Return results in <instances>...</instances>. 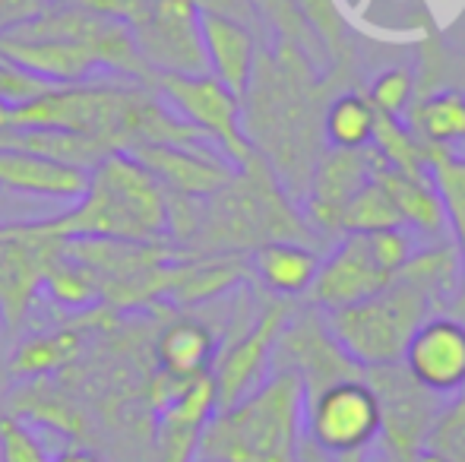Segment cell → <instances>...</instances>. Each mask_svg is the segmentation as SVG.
<instances>
[{
	"instance_id": "6da1fadb",
	"label": "cell",
	"mask_w": 465,
	"mask_h": 462,
	"mask_svg": "<svg viewBox=\"0 0 465 462\" xmlns=\"http://www.w3.org/2000/svg\"><path fill=\"white\" fill-rule=\"evenodd\" d=\"M342 89L349 86L323 74L294 44L276 38L260 44L253 76L241 95V123L253 152L272 168L298 206L320 155L326 152L323 108Z\"/></svg>"
},
{
	"instance_id": "7a4b0ae2",
	"label": "cell",
	"mask_w": 465,
	"mask_h": 462,
	"mask_svg": "<svg viewBox=\"0 0 465 462\" xmlns=\"http://www.w3.org/2000/svg\"><path fill=\"white\" fill-rule=\"evenodd\" d=\"M313 229L263 159L238 168L234 178L200 200V219L181 253L193 257H247L270 241L313 244Z\"/></svg>"
},
{
	"instance_id": "3957f363",
	"label": "cell",
	"mask_w": 465,
	"mask_h": 462,
	"mask_svg": "<svg viewBox=\"0 0 465 462\" xmlns=\"http://www.w3.org/2000/svg\"><path fill=\"white\" fill-rule=\"evenodd\" d=\"M57 238H111L168 244V191L127 152H111L89 172L76 203L42 219Z\"/></svg>"
},
{
	"instance_id": "277c9868",
	"label": "cell",
	"mask_w": 465,
	"mask_h": 462,
	"mask_svg": "<svg viewBox=\"0 0 465 462\" xmlns=\"http://www.w3.org/2000/svg\"><path fill=\"white\" fill-rule=\"evenodd\" d=\"M304 440V387L272 370L257 389L215 408L200 434L203 462H298Z\"/></svg>"
},
{
	"instance_id": "5b68a950",
	"label": "cell",
	"mask_w": 465,
	"mask_h": 462,
	"mask_svg": "<svg viewBox=\"0 0 465 462\" xmlns=\"http://www.w3.org/2000/svg\"><path fill=\"white\" fill-rule=\"evenodd\" d=\"M447 310L450 298L428 276L411 270V263H405L386 289L351 308L326 314V323L361 368H377V364L402 361V351L418 327L428 317Z\"/></svg>"
},
{
	"instance_id": "8992f818",
	"label": "cell",
	"mask_w": 465,
	"mask_h": 462,
	"mask_svg": "<svg viewBox=\"0 0 465 462\" xmlns=\"http://www.w3.org/2000/svg\"><path fill=\"white\" fill-rule=\"evenodd\" d=\"M415 247L418 241L409 229L342 234V241L320 260L307 301L323 314H332L377 295L399 276Z\"/></svg>"
},
{
	"instance_id": "52a82bcc",
	"label": "cell",
	"mask_w": 465,
	"mask_h": 462,
	"mask_svg": "<svg viewBox=\"0 0 465 462\" xmlns=\"http://www.w3.org/2000/svg\"><path fill=\"white\" fill-rule=\"evenodd\" d=\"M153 89L184 123L213 143L234 168H244L257 159L251 140L241 123V99L209 74H162L153 80Z\"/></svg>"
},
{
	"instance_id": "ba28073f",
	"label": "cell",
	"mask_w": 465,
	"mask_h": 462,
	"mask_svg": "<svg viewBox=\"0 0 465 462\" xmlns=\"http://www.w3.org/2000/svg\"><path fill=\"white\" fill-rule=\"evenodd\" d=\"M364 380L371 383L380 406V444L390 462H418L428 447V434L440 415V396L428 393L421 383L409 377L402 361L364 368Z\"/></svg>"
},
{
	"instance_id": "9c48e42d",
	"label": "cell",
	"mask_w": 465,
	"mask_h": 462,
	"mask_svg": "<svg viewBox=\"0 0 465 462\" xmlns=\"http://www.w3.org/2000/svg\"><path fill=\"white\" fill-rule=\"evenodd\" d=\"M380 437V406L364 377L304 399V440L330 457H364Z\"/></svg>"
},
{
	"instance_id": "30bf717a",
	"label": "cell",
	"mask_w": 465,
	"mask_h": 462,
	"mask_svg": "<svg viewBox=\"0 0 465 462\" xmlns=\"http://www.w3.org/2000/svg\"><path fill=\"white\" fill-rule=\"evenodd\" d=\"M272 370H288L298 377L304 387V399L332 383L364 377V368L342 349V342L332 336L326 323V314L313 304L301 310L292 308L272 349Z\"/></svg>"
},
{
	"instance_id": "8fae6325",
	"label": "cell",
	"mask_w": 465,
	"mask_h": 462,
	"mask_svg": "<svg viewBox=\"0 0 465 462\" xmlns=\"http://www.w3.org/2000/svg\"><path fill=\"white\" fill-rule=\"evenodd\" d=\"M61 251L64 238L45 229L42 219L0 225V327L6 333L25 323Z\"/></svg>"
},
{
	"instance_id": "7c38bea8",
	"label": "cell",
	"mask_w": 465,
	"mask_h": 462,
	"mask_svg": "<svg viewBox=\"0 0 465 462\" xmlns=\"http://www.w3.org/2000/svg\"><path fill=\"white\" fill-rule=\"evenodd\" d=\"M200 6L193 0H149L127 25L136 54L153 76L209 74L200 32Z\"/></svg>"
},
{
	"instance_id": "4fadbf2b",
	"label": "cell",
	"mask_w": 465,
	"mask_h": 462,
	"mask_svg": "<svg viewBox=\"0 0 465 462\" xmlns=\"http://www.w3.org/2000/svg\"><path fill=\"white\" fill-rule=\"evenodd\" d=\"M288 314H292V301L270 298L260 308V314L225 349H219L213 370H209L215 383V406H232L272 374V349H276Z\"/></svg>"
},
{
	"instance_id": "5bb4252c",
	"label": "cell",
	"mask_w": 465,
	"mask_h": 462,
	"mask_svg": "<svg viewBox=\"0 0 465 462\" xmlns=\"http://www.w3.org/2000/svg\"><path fill=\"white\" fill-rule=\"evenodd\" d=\"M130 159H136L168 193L178 197L203 200L225 187L234 178L238 168L225 159L209 143H155V146H136L127 149Z\"/></svg>"
},
{
	"instance_id": "9a60e30c",
	"label": "cell",
	"mask_w": 465,
	"mask_h": 462,
	"mask_svg": "<svg viewBox=\"0 0 465 462\" xmlns=\"http://www.w3.org/2000/svg\"><path fill=\"white\" fill-rule=\"evenodd\" d=\"M402 368L428 393L453 399L465 387V323L453 314L428 317L405 346Z\"/></svg>"
},
{
	"instance_id": "2e32d148",
	"label": "cell",
	"mask_w": 465,
	"mask_h": 462,
	"mask_svg": "<svg viewBox=\"0 0 465 462\" xmlns=\"http://www.w3.org/2000/svg\"><path fill=\"white\" fill-rule=\"evenodd\" d=\"M373 178V152L368 149H326L307 181L301 200L304 219L313 234H339V216L345 203Z\"/></svg>"
},
{
	"instance_id": "e0dca14e",
	"label": "cell",
	"mask_w": 465,
	"mask_h": 462,
	"mask_svg": "<svg viewBox=\"0 0 465 462\" xmlns=\"http://www.w3.org/2000/svg\"><path fill=\"white\" fill-rule=\"evenodd\" d=\"M213 374L187 380L155 408V459L159 462H196L200 434L215 412Z\"/></svg>"
},
{
	"instance_id": "ac0fdd59",
	"label": "cell",
	"mask_w": 465,
	"mask_h": 462,
	"mask_svg": "<svg viewBox=\"0 0 465 462\" xmlns=\"http://www.w3.org/2000/svg\"><path fill=\"white\" fill-rule=\"evenodd\" d=\"M0 57L45 80L48 86H76V83H89L95 80V74H102V64L93 51L70 38L6 32L0 35Z\"/></svg>"
},
{
	"instance_id": "d6986e66",
	"label": "cell",
	"mask_w": 465,
	"mask_h": 462,
	"mask_svg": "<svg viewBox=\"0 0 465 462\" xmlns=\"http://www.w3.org/2000/svg\"><path fill=\"white\" fill-rule=\"evenodd\" d=\"M86 168L10 146L6 140L0 146V191L38 200H57V203H76L83 197V191H86Z\"/></svg>"
},
{
	"instance_id": "ffe728a7",
	"label": "cell",
	"mask_w": 465,
	"mask_h": 462,
	"mask_svg": "<svg viewBox=\"0 0 465 462\" xmlns=\"http://www.w3.org/2000/svg\"><path fill=\"white\" fill-rule=\"evenodd\" d=\"M200 32H203V51H206V70L209 76L232 89L234 95L247 93V83L253 76L260 51V32L253 25L241 23L225 13H200Z\"/></svg>"
},
{
	"instance_id": "44dd1931",
	"label": "cell",
	"mask_w": 465,
	"mask_h": 462,
	"mask_svg": "<svg viewBox=\"0 0 465 462\" xmlns=\"http://www.w3.org/2000/svg\"><path fill=\"white\" fill-rule=\"evenodd\" d=\"M155 370L172 380H196L209 374L219 355V336L203 317L178 314L155 336Z\"/></svg>"
},
{
	"instance_id": "7402d4cb",
	"label": "cell",
	"mask_w": 465,
	"mask_h": 462,
	"mask_svg": "<svg viewBox=\"0 0 465 462\" xmlns=\"http://www.w3.org/2000/svg\"><path fill=\"white\" fill-rule=\"evenodd\" d=\"M320 253L313 244L301 241H270L247 253V272L276 298H301L307 295L313 276L320 270Z\"/></svg>"
},
{
	"instance_id": "603a6c76",
	"label": "cell",
	"mask_w": 465,
	"mask_h": 462,
	"mask_svg": "<svg viewBox=\"0 0 465 462\" xmlns=\"http://www.w3.org/2000/svg\"><path fill=\"white\" fill-rule=\"evenodd\" d=\"M373 181L386 191L392 200L399 219L411 234H421L430 241H443L447 231V212H443L440 193L434 187V178H418V174H405L396 168H386L373 155Z\"/></svg>"
},
{
	"instance_id": "cb8c5ba5",
	"label": "cell",
	"mask_w": 465,
	"mask_h": 462,
	"mask_svg": "<svg viewBox=\"0 0 465 462\" xmlns=\"http://www.w3.org/2000/svg\"><path fill=\"white\" fill-rule=\"evenodd\" d=\"M108 310H114V308H108V304H98V308L86 310L83 323L29 336V339L16 349V355H13L10 370H13V374H19V377H45V374H54V370H61L64 364L76 361V358H80V351H83V339H86V333L93 329V323L104 320V314H108Z\"/></svg>"
},
{
	"instance_id": "d4e9b609",
	"label": "cell",
	"mask_w": 465,
	"mask_h": 462,
	"mask_svg": "<svg viewBox=\"0 0 465 462\" xmlns=\"http://www.w3.org/2000/svg\"><path fill=\"white\" fill-rule=\"evenodd\" d=\"M430 178L447 212L450 244L456 247V257H460V291L447 314L465 323V155H456L453 149H437L430 159Z\"/></svg>"
},
{
	"instance_id": "484cf974",
	"label": "cell",
	"mask_w": 465,
	"mask_h": 462,
	"mask_svg": "<svg viewBox=\"0 0 465 462\" xmlns=\"http://www.w3.org/2000/svg\"><path fill=\"white\" fill-rule=\"evenodd\" d=\"M405 127L428 149H453L465 143V93L453 86L418 95L402 114Z\"/></svg>"
},
{
	"instance_id": "4316f807",
	"label": "cell",
	"mask_w": 465,
	"mask_h": 462,
	"mask_svg": "<svg viewBox=\"0 0 465 462\" xmlns=\"http://www.w3.org/2000/svg\"><path fill=\"white\" fill-rule=\"evenodd\" d=\"M298 10L304 13V19L311 23V29L317 32V38L323 42L330 67L326 74H332L336 80H342L345 86L355 89V48H351L349 23H345L342 10L336 0H294Z\"/></svg>"
},
{
	"instance_id": "83f0119b",
	"label": "cell",
	"mask_w": 465,
	"mask_h": 462,
	"mask_svg": "<svg viewBox=\"0 0 465 462\" xmlns=\"http://www.w3.org/2000/svg\"><path fill=\"white\" fill-rule=\"evenodd\" d=\"M377 112L364 99L361 86L336 93L323 108V140L330 149H368Z\"/></svg>"
},
{
	"instance_id": "f1b7e54d",
	"label": "cell",
	"mask_w": 465,
	"mask_h": 462,
	"mask_svg": "<svg viewBox=\"0 0 465 462\" xmlns=\"http://www.w3.org/2000/svg\"><path fill=\"white\" fill-rule=\"evenodd\" d=\"M371 152L386 168H396L405 174H418V178H430V159L437 149H428L409 127L402 117H383L377 114L371 133Z\"/></svg>"
},
{
	"instance_id": "f546056e",
	"label": "cell",
	"mask_w": 465,
	"mask_h": 462,
	"mask_svg": "<svg viewBox=\"0 0 465 462\" xmlns=\"http://www.w3.org/2000/svg\"><path fill=\"white\" fill-rule=\"evenodd\" d=\"M247 4L257 13L266 38H276V42H288V44H294V48H301L326 74L330 57H326L323 42H320L317 32L311 29V23L304 19V13L298 10L294 0H247Z\"/></svg>"
},
{
	"instance_id": "4dcf8cb0",
	"label": "cell",
	"mask_w": 465,
	"mask_h": 462,
	"mask_svg": "<svg viewBox=\"0 0 465 462\" xmlns=\"http://www.w3.org/2000/svg\"><path fill=\"white\" fill-rule=\"evenodd\" d=\"M42 289L48 291L61 308H70V310H93L102 304V291H98L95 276L83 263L70 260L64 251H61V257L51 263Z\"/></svg>"
},
{
	"instance_id": "1f68e13d",
	"label": "cell",
	"mask_w": 465,
	"mask_h": 462,
	"mask_svg": "<svg viewBox=\"0 0 465 462\" xmlns=\"http://www.w3.org/2000/svg\"><path fill=\"white\" fill-rule=\"evenodd\" d=\"M380 229H405L399 219L392 200L377 181H368L355 197L345 203L342 216H339V238L351 231H380Z\"/></svg>"
},
{
	"instance_id": "d6a6232c",
	"label": "cell",
	"mask_w": 465,
	"mask_h": 462,
	"mask_svg": "<svg viewBox=\"0 0 465 462\" xmlns=\"http://www.w3.org/2000/svg\"><path fill=\"white\" fill-rule=\"evenodd\" d=\"M371 108L383 117H402L415 102V74L409 67H386L361 89Z\"/></svg>"
},
{
	"instance_id": "836d02e7",
	"label": "cell",
	"mask_w": 465,
	"mask_h": 462,
	"mask_svg": "<svg viewBox=\"0 0 465 462\" xmlns=\"http://www.w3.org/2000/svg\"><path fill=\"white\" fill-rule=\"evenodd\" d=\"M424 450L440 453L450 462H465V387L453 399L443 402L440 415H437L434 428L428 434V447Z\"/></svg>"
},
{
	"instance_id": "e575fe53",
	"label": "cell",
	"mask_w": 465,
	"mask_h": 462,
	"mask_svg": "<svg viewBox=\"0 0 465 462\" xmlns=\"http://www.w3.org/2000/svg\"><path fill=\"white\" fill-rule=\"evenodd\" d=\"M0 462H51V453L25 421L4 418L0 421Z\"/></svg>"
},
{
	"instance_id": "d590c367",
	"label": "cell",
	"mask_w": 465,
	"mask_h": 462,
	"mask_svg": "<svg viewBox=\"0 0 465 462\" xmlns=\"http://www.w3.org/2000/svg\"><path fill=\"white\" fill-rule=\"evenodd\" d=\"M48 0H0V35L19 29V25L32 23L48 10Z\"/></svg>"
},
{
	"instance_id": "8d00e7d4",
	"label": "cell",
	"mask_w": 465,
	"mask_h": 462,
	"mask_svg": "<svg viewBox=\"0 0 465 462\" xmlns=\"http://www.w3.org/2000/svg\"><path fill=\"white\" fill-rule=\"evenodd\" d=\"M76 4L98 13V16H104V19H114V23H121V25H130L143 13V6H146L149 0H76Z\"/></svg>"
},
{
	"instance_id": "74e56055",
	"label": "cell",
	"mask_w": 465,
	"mask_h": 462,
	"mask_svg": "<svg viewBox=\"0 0 465 462\" xmlns=\"http://www.w3.org/2000/svg\"><path fill=\"white\" fill-rule=\"evenodd\" d=\"M193 4L200 6V10H209V13H225V16L241 19V23L253 25V29L260 32V35H266L263 25H260V19H257V13L251 10V4H247V0H193Z\"/></svg>"
},
{
	"instance_id": "f35d334b",
	"label": "cell",
	"mask_w": 465,
	"mask_h": 462,
	"mask_svg": "<svg viewBox=\"0 0 465 462\" xmlns=\"http://www.w3.org/2000/svg\"><path fill=\"white\" fill-rule=\"evenodd\" d=\"M298 462H364V457H330V453L317 450L311 440H301Z\"/></svg>"
},
{
	"instance_id": "ab89813d",
	"label": "cell",
	"mask_w": 465,
	"mask_h": 462,
	"mask_svg": "<svg viewBox=\"0 0 465 462\" xmlns=\"http://www.w3.org/2000/svg\"><path fill=\"white\" fill-rule=\"evenodd\" d=\"M51 462H104L98 453L86 450V447H67V450H61Z\"/></svg>"
},
{
	"instance_id": "60d3db41",
	"label": "cell",
	"mask_w": 465,
	"mask_h": 462,
	"mask_svg": "<svg viewBox=\"0 0 465 462\" xmlns=\"http://www.w3.org/2000/svg\"><path fill=\"white\" fill-rule=\"evenodd\" d=\"M418 462H450V459H443L440 453H434V450H421V457H418Z\"/></svg>"
},
{
	"instance_id": "b9f144b4",
	"label": "cell",
	"mask_w": 465,
	"mask_h": 462,
	"mask_svg": "<svg viewBox=\"0 0 465 462\" xmlns=\"http://www.w3.org/2000/svg\"><path fill=\"white\" fill-rule=\"evenodd\" d=\"M51 6H67V4H76V0H48Z\"/></svg>"
},
{
	"instance_id": "7bdbcfd3",
	"label": "cell",
	"mask_w": 465,
	"mask_h": 462,
	"mask_svg": "<svg viewBox=\"0 0 465 462\" xmlns=\"http://www.w3.org/2000/svg\"><path fill=\"white\" fill-rule=\"evenodd\" d=\"M4 140H6V130H0V146H4Z\"/></svg>"
},
{
	"instance_id": "ee69618b",
	"label": "cell",
	"mask_w": 465,
	"mask_h": 462,
	"mask_svg": "<svg viewBox=\"0 0 465 462\" xmlns=\"http://www.w3.org/2000/svg\"><path fill=\"white\" fill-rule=\"evenodd\" d=\"M0 117H4V105H0Z\"/></svg>"
}]
</instances>
